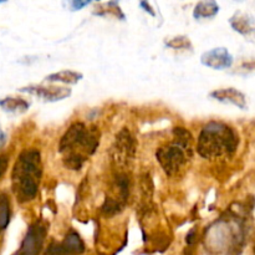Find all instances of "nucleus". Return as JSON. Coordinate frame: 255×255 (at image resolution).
I'll use <instances>...</instances> for the list:
<instances>
[{"mask_svg": "<svg viewBox=\"0 0 255 255\" xmlns=\"http://www.w3.org/2000/svg\"><path fill=\"white\" fill-rule=\"evenodd\" d=\"M42 174L41 156L37 149H25L17 157L11 173L12 192L20 203L36 197Z\"/></svg>", "mask_w": 255, "mask_h": 255, "instance_id": "f257e3e1", "label": "nucleus"}, {"mask_svg": "<svg viewBox=\"0 0 255 255\" xmlns=\"http://www.w3.org/2000/svg\"><path fill=\"white\" fill-rule=\"evenodd\" d=\"M239 144L238 133L224 122L212 121L202 128L198 137L197 151L206 159H216L231 156Z\"/></svg>", "mask_w": 255, "mask_h": 255, "instance_id": "f03ea898", "label": "nucleus"}, {"mask_svg": "<svg viewBox=\"0 0 255 255\" xmlns=\"http://www.w3.org/2000/svg\"><path fill=\"white\" fill-rule=\"evenodd\" d=\"M100 143V132L96 127H87L75 122L69 127L59 143V152L64 156H87L94 153Z\"/></svg>", "mask_w": 255, "mask_h": 255, "instance_id": "7ed1b4c3", "label": "nucleus"}, {"mask_svg": "<svg viewBox=\"0 0 255 255\" xmlns=\"http://www.w3.org/2000/svg\"><path fill=\"white\" fill-rule=\"evenodd\" d=\"M191 154L192 146L174 141L173 143L157 149L156 158L168 176H176L186 166Z\"/></svg>", "mask_w": 255, "mask_h": 255, "instance_id": "20e7f679", "label": "nucleus"}, {"mask_svg": "<svg viewBox=\"0 0 255 255\" xmlns=\"http://www.w3.org/2000/svg\"><path fill=\"white\" fill-rule=\"evenodd\" d=\"M46 226L41 221L32 223L22 239L19 251L14 255H39L46 238Z\"/></svg>", "mask_w": 255, "mask_h": 255, "instance_id": "39448f33", "label": "nucleus"}, {"mask_svg": "<svg viewBox=\"0 0 255 255\" xmlns=\"http://www.w3.org/2000/svg\"><path fill=\"white\" fill-rule=\"evenodd\" d=\"M114 153V159L119 164H127L134 158L136 143H134V138L127 128H122L116 136Z\"/></svg>", "mask_w": 255, "mask_h": 255, "instance_id": "423d86ee", "label": "nucleus"}, {"mask_svg": "<svg viewBox=\"0 0 255 255\" xmlns=\"http://www.w3.org/2000/svg\"><path fill=\"white\" fill-rule=\"evenodd\" d=\"M85 252V244L76 232L71 231L60 243L52 242L45 255H80Z\"/></svg>", "mask_w": 255, "mask_h": 255, "instance_id": "0eeeda50", "label": "nucleus"}, {"mask_svg": "<svg viewBox=\"0 0 255 255\" xmlns=\"http://www.w3.org/2000/svg\"><path fill=\"white\" fill-rule=\"evenodd\" d=\"M201 62L207 67L214 70L229 69L233 64V56L226 47H216L203 52L201 56Z\"/></svg>", "mask_w": 255, "mask_h": 255, "instance_id": "6e6552de", "label": "nucleus"}, {"mask_svg": "<svg viewBox=\"0 0 255 255\" xmlns=\"http://www.w3.org/2000/svg\"><path fill=\"white\" fill-rule=\"evenodd\" d=\"M21 92L35 95L44 101L56 102L71 96V90L61 86H27L20 89Z\"/></svg>", "mask_w": 255, "mask_h": 255, "instance_id": "1a4fd4ad", "label": "nucleus"}, {"mask_svg": "<svg viewBox=\"0 0 255 255\" xmlns=\"http://www.w3.org/2000/svg\"><path fill=\"white\" fill-rule=\"evenodd\" d=\"M232 27L237 32L248 39V41L255 42V21L254 17L243 11H237L229 20Z\"/></svg>", "mask_w": 255, "mask_h": 255, "instance_id": "9d476101", "label": "nucleus"}, {"mask_svg": "<svg viewBox=\"0 0 255 255\" xmlns=\"http://www.w3.org/2000/svg\"><path fill=\"white\" fill-rule=\"evenodd\" d=\"M211 97H213L214 100L219 102H223V104H231L234 106L239 107L242 110H246L247 107V97L243 92H241L239 90L234 89V87H228V89H219L214 90L213 92H211L209 95Z\"/></svg>", "mask_w": 255, "mask_h": 255, "instance_id": "9b49d317", "label": "nucleus"}, {"mask_svg": "<svg viewBox=\"0 0 255 255\" xmlns=\"http://www.w3.org/2000/svg\"><path fill=\"white\" fill-rule=\"evenodd\" d=\"M84 77L81 72L71 71V70H64L60 72H54V74L49 75L45 77V80L49 82H62V84H70L74 85L77 84L80 80Z\"/></svg>", "mask_w": 255, "mask_h": 255, "instance_id": "f8f14e48", "label": "nucleus"}, {"mask_svg": "<svg viewBox=\"0 0 255 255\" xmlns=\"http://www.w3.org/2000/svg\"><path fill=\"white\" fill-rule=\"evenodd\" d=\"M219 5L216 1H201L196 5L193 11L194 19H209L218 14Z\"/></svg>", "mask_w": 255, "mask_h": 255, "instance_id": "ddd939ff", "label": "nucleus"}, {"mask_svg": "<svg viewBox=\"0 0 255 255\" xmlns=\"http://www.w3.org/2000/svg\"><path fill=\"white\" fill-rule=\"evenodd\" d=\"M0 106L2 110L11 114H22L30 107V104L24 99H16V97H6L0 100Z\"/></svg>", "mask_w": 255, "mask_h": 255, "instance_id": "4468645a", "label": "nucleus"}, {"mask_svg": "<svg viewBox=\"0 0 255 255\" xmlns=\"http://www.w3.org/2000/svg\"><path fill=\"white\" fill-rule=\"evenodd\" d=\"M10 221V201L5 193L0 194V232L5 231Z\"/></svg>", "mask_w": 255, "mask_h": 255, "instance_id": "2eb2a0df", "label": "nucleus"}, {"mask_svg": "<svg viewBox=\"0 0 255 255\" xmlns=\"http://www.w3.org/2000/svg\"><path fill=\"white\" fill-rule=\"evenodd\" d=\"M166 45L171 49H182V50H191L192 49V42L191 40L188 39L187 36H177L171 39L169 41L166 42Z\"/></svg>", "mask_w": 255, "mask_h": 255, "instance_id": "dca6fc26", "label": "nucleus"}, {"mask_svg": "<svg viewBox=\"0 0 255 255\" xmlns=\"http://www.w3.org/2000/svg\"><path fill=\"white\" fill-rule=\"evenodd\" d=\"M7 163H9V157L5 156V154H0V178L6 171Z\"/></svg>", "mask_w": 255, "mask_h": 255, "instance_id": "f3484780", "label": "nucleus"}, {"mask_svg": "<svg viewBox=\"0 0 255 255\" xmlns=\"http://www.w3.org/2000/svg\"><path fill=\"white\" fill-rule=\"evenodd\" d=\"M5 143H6V134H5V132L1 129V126H0V148L4 147Z\"/></svg>", "mask_w": 255, "mask_h": 255, "instance_id": "a211bd4d", "label": "nucleus"}, {"mask_svg": "<svg viewBox=\"0 0 255 255\" xmlns=\"http://www.w3.org/2000/svg\"><path fill=\"white\" fill-rule=\"evenodd\" d=\"M87 4H89V2H86V1H85V2L74 1L71 5H72V7H74V10H80L82 6H85V5H87Z\"/></svg>", "mask_w": 255, "mask_h": 255, "instance_id": "6ab92c4d", "label": "nucleus"}, {"mask_svg": "<svg viewBox=\"0 0 255 255\" xmlns=\"http://www.w3.org/2000/svg\"><path fill=\"white\" fill-rule=\"evenodd\" d=\"M254 252H255V247H254Z\"/></svg>", "mask_w": 255, "mask_h": 255, "instance_id": "aec40b11", "label": "nucleus"}]
</instances>
